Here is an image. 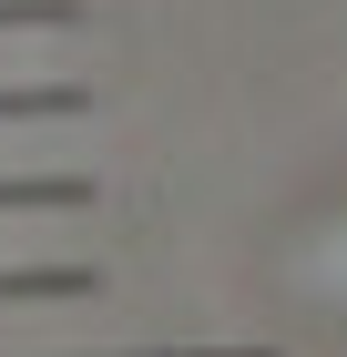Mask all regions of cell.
I'll use <instances>...</instances> for the list:
<instances>
[{
  "label": "cell",
  "instance_id": "cell-1",
  "mask_svg": "<svg viewBox=\"0 0 347 357\" xmlns=\"http://www.w3.org/2000/svg\"><path fill=\"white\" fill-rule=\"evenodd\" d=\"M72 204H92L82 174H0V215H72Z\"/></svg>",
  "mask_w": 347,
  "mask_h": 357
},
{
  "label": "cell",
  "instance_id": "cell-2",
  "mask_svg": "<svg viewBox=\"0 0 347 357\" xmlns=\"http://www.w3.org/2000/svg\"><path fill=\"white\" fill-rule=\"evenodd\" d=\"M10 296H92V266H0V306Z\"/></svg>",
  "mask_w": 347,
  "mask_h": 357
},
{
  "label": "cell",
  "instance_id": "cell-3",
  "mask_svg": "<svg viewBox=\"0 0 347 357\" xmlns=\"http://www.w3.org/2000/svg\"><path fill=\"white\" fill-rule=\"evenodd\" d=\"M61 21H82L72 0H0V31H61Z\"/></svg>",
  "mask_w": 347,
  "mask_h": 357
},
{
  "label": "cell",
  "instance_id": "cell-4",
  "mask_svg": "<svg viewBox=\"0 0 347 357\" xmlns=\"http://www.w3.org/2000/svg\"><path fill=\"white\" fill-rule=\"evenodd\" d=\"M112 357H133V347H112Z\"/></svg>",
  "mask_w": 347,
  "mask_h": 357
}]
</instances>
